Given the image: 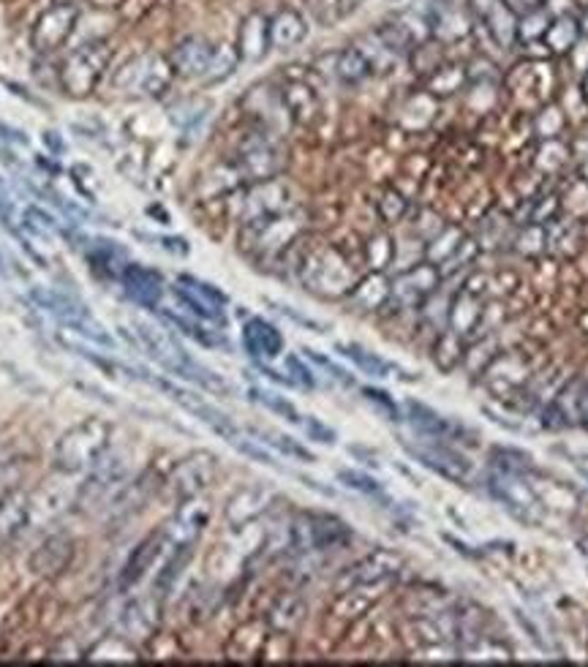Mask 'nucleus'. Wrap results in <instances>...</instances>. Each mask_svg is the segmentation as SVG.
<instances>
[{
  "label": "nucleus",
  "mask_w": 588,
  "mask_h": 667,
  "mask_svg": "<svg viewBox=\"0 0 588 667\" xmlns=\"http://www.w3.org/2000/svg\"><path fill=\"white\" fill-rule=\"evenodd\" d=\"M134 333L142 343V349L147 352V357L153 363H158L166 373L185 379L191 384H199L202 390H210L215 395H229L232 384L226 379H221L218 373H213L210 368H204L202 363H196L177 341L169 330L150 324V322H134Z\"/></svg>",
  "instance_id": "nucleus-1"
},
{
  "label": "nucleus",
  "mask_w": 588,
  "mask_h": 667,
  "mask_svg": "<svg viewBox=\"0 0 588 667\" xmlns=\"http://www.w3.org/2000/svg\"><path fill=\"white\" fill-rule=\"evenodd\" d=\"M112 425L101 417H90L68 428L52 450L55 469L63 474H79L82 469L93 466L109 447Z\"/></svg>",
  "instance_id": "nucleus-2"
},
{
  "label": "nucleus",
  "mask_w": 588,
  "mask_h": 667,
  "mask_svg": "<svg viewBox=\"0 0 588 667\" xmlns=\"http://www.w3.org/2000/svg\"><path fill=\"white\" fill-rule=\"evenodd\" d=\"M109 63H112V44L109 41L95 38V41H87V44L76 46L63 60L60 74H57L63 93L71 95V98H87L98 87V82H101L104 71L109 68Z\"/></svg>",
  "instance_id": "nucleus-3"
},
{
  "label": "nucleus",
  "mask_w": 588,
  "mask_h": 667,
  "mask_svg": "<svg viewBox=\"0 0 588 667\" xmlns=\"http://www.w3.org/2000/svg\"><path fill=\"white\" fill-rule=\"evenodd\" d=\"M172 65L164 55H139L134 60H128L117 76L115 85L125 93H136V95H147V98H158L169 90L172 85Z\"/></svg>",
  "instance_id": "nucleus-4"
},
{
  "label": "nucleus",
  "mask_w": 588,
  "mask_h": 667,
  "mask_svg": "<svg viewBox=\"0 0 588 667\" xmlns=\"http://www.w3.org/2000/svg\"><path fill=\"white\" fill-rule=\"evenodd\" d=\"M76 25H79V5L76 3H55L46 11H41L38 19L33 22L30 44L38 55H52L60 46H65V41L74 35Z\"/></svg>",
  "instance_id": "nucleus-5"
},
{
  "label": "nucleus",
  "mask_w": 588,
  "mask_h": 667,
  "mask_svg": "<svg viewBox=\"0 0 588 667\" xmlns=\"http://www.w3.org/2000/svg\"><path fill=\"white\" fill-rule=\"evenodd\" d=\"M215 472H218V458L213 453H204V450L191 453L180 463H174V469L169 472L166 491L174 502H188L210 488Z\"/></svg>",
  "instance_id": "nucleus-6"
},
{
  "label": "nucleus",
  "mask_w": 588,
  "mask_h": 667,
  "mask_svg": "<svg viewBox=\"0 0 588 667\" xmlns=\"http://www.w3.org/2000/svg\"><path fill=\"white\" fill-rule=\"evenodd\" d=\"M303 278L314 292L327 294V297H338V294L349 292L354 284L352 267L346 264V259L335 248H322V251L311 254L305 262Z\"/></svg>",
  "instance_id": "nucleus-7"
},
{
  "label": "nucleus",
  "mask_w": 588,
  "mask_h": 667,
  "mask_svg": "<svg viewBox=\"0 0 588 667\" xmlns=\"http://www.w3.org/2000/svg\"><path fill=\"white\" fill-rule=\"evenodd\" d=\"M95 463H98V469L87 477V483L79 491V504L87 510H95V507L115 502L123 483H125V472H128V463L123 461V455H106L104 453Z\"/></svg>",
  "instance_id": "nucleus-8"
},
{
  "label": "nucleus",
  "mask_w": 588,
  "mask_h": 667,
  "mask_svg": "<svg viewBox=\"0 0 588 667\" xmlns=\"http://www.w3.org/2000/svg\"><path fill=\"white\" fill-rule=\"evenodd\" d=\"M153 384L155 387H161L180 409H185V412H191L196 420H202L207 428H213L224 442H234L243 431L224 414V412H218L213 403H207L202 395H196V393H191V390H185V387H180V384H174V382H169V379H153Z\"/></svg>",
  "instance_id": "nucleus-9"
},
{
  "label": "nucleus",
  "mask_w": 588,
  "mask_h": 667,
  "mask_svg": "<svg viewBox=\"0 0 588 667\" xmlns=\"http://www.w3.org/2000/svg\"><path fill=\"white\" fill-rule=\"evenodd\" d=\"M300 229L303 224L297 221L294 213H278V215H267L259 221H248L243 234H251V243L259 254H275V251H284Z\"/></svg>",
  "instance_id": "nucleus-10"
},
{
  "label": "nucleus",
  "mask_w": 588,
  "mask_h": 667,
  "mask_svg": "<svg viewBox=\"0 0 588 667\" xmlns=\"http://www.w3.org/2000/svg\"><path fill=\"white\" fill-rule=\"evenodd\" d=\"M76 545L68 534H52L46 537L27 559V567L35 578H57L68 570L74 562Z\"/></svg>",
  "instance_id": "nucleus-11"
},
{
  "label": "nucleus",
  "mask_w": 588,
  "mask_h": 667,
  "mask_svg": "<svg viewBox=\"0 0 588 667\" xmlns=\"http://www.w3.org/2000/svg\"><path fill=\"white\" fill-rule=\"evenodd\" d=\"M213 52L215 46L207 41V38H199V35H191V38H183L172 46V52L166 55L174 76H183V79H204L207 68H210V60H213Z\"/></svg>",
  "instance_id": "nucleus-12"
},
{
  "label": "nucleus",
  "mask_w": 588,
  "mask_h": 667,
  "mask_svg": "<svg viewBox=\"0 0 588 667\" xmlns=\"http://www.w3.org/2000/svg\"><path fill=\"white\" fill-rule=\"evenodd\" d=\"M346 537H349L346 523H341L338 518H330V515H308V518L297 521V526H294V543L303 551L335 548Z\"/></svg>",
  "instance_id": "nucleus-13"
},
{
  "label": "nucleus",
  "mask_w": 588,
  "mask_h": 667,
  "mask_svg": "<svg viewBox=\"0 0 588 667\" xmlns=\"http://www.w3.org/2000/svg\"><path fill=\"white\" fill-rule=\"evenodd\" d=\"M404 567V556H398L395 551H374L368 553L363 562H357L344 578L341 586L352 589V586H379L384 581H390L393 575H398V570Z\"/></svg>",
  "instance_id": "nucleus-14"
},
{
  "label": "nucleus",
  "mask_w": 588,
  "mask_h": 667,
  "mask_svg": "<svg viewBox=\"0 0 588 667\" xmlns=\"http://www.w3.org/2000/svg\"><path fill=\"white\" fill-rule=\"evenodd\" d=\"M237 172L245 180L262 183V180H273L281 172V158L278 150L264 139V136H254L240 147L237 155Z\"/></svg>",
  "instance_id": "nucleus-15"
},
{
  "label": "nucleus",
  "mask_w": 588,
  "mask_h": 667,
  "mask_svg": "<svg viewBox=\"0 0 588 667\" xmlns=\"http://www.w3.org/2000/svg\"><path fill=\"white\" fill-rule=\"evenodd\" d=\"M273 499H275V493L267 485H245V488L232 493V499L226 502L224 518L232 529H243V526L254 523L273 504Z\"/></svg>",
  "instance_id": "nucleus-16"
},
{
  "label": "nucleus",
  "mask_w": 588,
  "mask_h": 667,
  "mask_svg": "<svg viewBox=\"0 0 588 667\" xmlns=\"http://www.w3.org/2000/svg\"><path fill=\"white\" fill-rule=\"evenodd\" d=\"M174 294L180 297V303L196 316V319H207V322H218L221 319V305L226 303L224 292L213 289L204 281H196L191 275L180 278V286H174Z\"/></svg>",
  "instance_id": "nucleus-17"
},
{
  "label": "nucleus",
  "mask_w": 588,
  "mask_h": 667,
  "mask_svg": "<svg viewBox=\"0 0 588 667\" xmlns=\"http://www.w3.org/2000/svg\"><path fill=\"white\" fill-rule=\"evenodd\" d=\"M406 453L414 461H420L425 469L442 474L450 483H466L472 477V463L463 455H458L450 447H444V444H434V447H412V444H406Z\"/></svg>",
  "instance_id": "nucleus-18"
},
{
  "label": "nucleus",
  "mask_w": 588,
  "mask_h": 667,
  "mask_svg": "<svg viewBox=\"0 0 588 667\" xmlns=\"http://www.w3.org/2000/svg\"><path fill=\"white\" fill-rule=\"evenodd\" d=\"M207 504L188 499V502H180V510L177 515L172 518V523H166L164 534H166V543L172 548H191L196 543V537L202 534V529L207 526Z\"/></svg>",
  "instance_id": "nucleus-19"
},
{
  "label": "nucleus",
  "mask_w": 588,
  "mask_h": 667,
  "mask_svg": "<svg viewBox=\"0 0 588 667\" xmlns=\"http://www.w3.org/2000/svg\"><path fill=\"white\" fill-rule=\"evenodd\" d=\"M245 224L248 221H259L267 215H278L289 210V188L273 177V180H262L256 183L248 194H245Z\"/></svg>",
  "instance_id": "nucleus-20"
},
{
  "label": "nucleus",
  "mask_w": 588,
  "mask_h": 667,
  "mask_svg": "<svg viewBox=\"0 0 588 667\" xmlns=\"http://www.w3.org/2000/svg\"><path fill=\"white\" fill-rule=\"evenodd\" d=\"M30 300L35 303V308L52 314L57 322H65V324H74V327H90V324H98V322L90 316V311H87L82 303H76L74 297H68V294H60V292H52V289L38 286V289H30Z\"/></svg>",
  "instance_id": "nucleus-21"
},
{
  "label": "nucleus",
  "mask_w": 588,
  "mask_h": 667,
  "mask_svg": "<svg viewBox=\"0 0 588 667\" xmlns=\"http://www.w3.org/2000/svg\"><path fill=\"white\" fill-rule=\"evenodd\" d=\"M472 8L483 19L488 33L496 38V44H502V46H513L515 44L518 22H515V14L507 8L504 0H472Z\"/></svg>",
  "instance_id": "nucleus-22"
},
{
  "label": "nucleus",
  "mask_w": 588,
  "mask_h": 667,
  "mask_svg": "<svg viewBox=\"0 0 588 667\" xmlns=\"http://www.w3.org/2000/svg\"><path fill=\"white\" fill-rule=\"evenodd\" d=\"M270 19L259 11L248 14L240 22V33H237V55L240 60L256 63L270 52Z\"/></svg>",
  "instance_id": "nucleus-23"
},
{
  "label": "nucleus",
  "mask_w": 588,
  "mask_h": 667,
  "mask_svg": "<svg viewBox=\"0 0 588 667\" xmlns=\"http://www.w3.org/2000/svg\"><path fill=\"white\" fill-rule=\"evenodd\" d=\"M169 543H166V534H164V529L161 532H155V534H150L147 540H142L136 548H134V553L128 556V562H125V567H123V575H120V589H134L145 575H147V570L155 564V559L161 556V551L166 548Z\"/></svg>",
  "instance_id": "nucleus-24"
},
{
  "label": "nucleus",
  "mask_w": 588,
  "mask_h": 667,
  "mask_svg": "<svg viewBox=\"0 0 588 667\" xmlns=\"http://www.w3.org/2000/svg\"><path fill=\"white\" fill-rule=\"evenodd\" d=\"M120 281L128 292V297L145 308H155L161 294H164V284H161V275L142 267V264H125L123 273H120Z\"/></svg>",
  "instance_id": "nucleus-25"
},
{
  "label": "nucleus",
  "mask_w": 588,
  "mask_h": 667,
  "mask_svg": "<svg viewBox=\"0 0 588 667\" xmlns=\"http://www.w3.org/2000/svg\"><path fill=\"white\" fill-rule=\"evenodd\" d=\"M155 627H158V616H155V608L153 602L147 600H134L123 608V616H120V632L125 641L131 643H145L155 635Z\"/></svg>",
  "instance_id": "nucleus-26"
},
{
  "label": "nucleus",
  "mask_w": 588,
  "mask_h": 667,
  "mask_svg": "<svg viewBox=\"0 0 588 667\" xmlns=\"http://www.w3.org/2000/svg\"><path fill=\"white\" fill-rule=\"evenodd\" d=\"M436 281H439V273H436L431 264H420V267H414V270H409V273H404V275H398V278L393 281V286H390V297H395V300L404 303V305H414V303H420L428 292H434Z\"/></svg>",
  "instance_id": "nucleus-27"
},
{
  "label": "nucleus",
  "mask_w": 588,
  "mask_h": 667,
  "mask_svg": "<svg viewBox=\"0 0 588 667\" xmlns=\"http://www.w3.org/2000/svg\"><path fill=\"white\" fill-rule=\"evenodd\" d=\"M30 526V496L11 491L0 499V548L16 540Z\"/></svg>",
  "instance_id": "nucleus-28"
},
{
  "label": "nucleus",
  "mask_w": 588,
  "mask_h": 667,
  "mask_svg": "<svg viewBox=\"0 0 588 667\" xmlns=\"http://www.w3.org/2000/svg\"><path fill=\"white\" fill-rule=\"evenodd\" d=\"M243 343L254 357H264V360H273L284 352V335L278 333V327H273L264 319H251L243 327Z\"/></svg>",
  "instance_id": "nucleus-29"
},
{
  "label": "nucleus",
  "mask_w": 588,
  "mask_h": 667,
  "mask_svg": "<svg viewBox=\"0 0 588 667\" xmlns=\"http://www.w3.org/2000/svg\"><path fill=\"white\" fill-rule=\"evenodd\" d=\"M308 35V25L305 16L294 8H281L273 19H270V44L275 49H292L297 46L303 38Z\"/></svg>",
  "instance_id": "nucleus-30"
},
{
  "label": "nucleus",
  "mask_w": 588,
  "mask_h": 667,
  "mask_svg": "<svg viewBox=\"0 0 588 667\" xmlns=\"http://www.w3.org/2000/svg\"><path fill=\"white\" fill-rule=\"evenodd\" d=\"M281 101H284L286 112H289L297 123H303V125H311V123L319 117V98H316V93H314L308 85H303V82H289V85L284 87V93H281Z\"/></svg>",
  "instance_id": "nucleus-31"
},
{
  "label": "nucleus",
  "mask_w": 588,
  "mask_h": 667,
  "mask_svg": "<svg viewBox=\"0 0 588 667\" xmlns=\"http://www.w3.org/2000/svg\"><path fill=\"white\" fill-rule=\"evenodd\" d=\"M406 409H409V423H412L414 431H420L423 436H431V439H453V436L458 433V428H455L450 420H444L442 414L431 412V409L423 406V403H414V401H412Z\"/></svg>",
  "instance_id": "nucleus-32"
},
{
  "label": "nucleus",
  "mask_w": 588,
  "mask_h": 667,
  "mask_svg": "<svg viewBox=\"0 0 588 667\" xmlns=\"http://www.w3.org/2000/svg\"><path fill=\"white\" fill-rule=\"evenodd\" d=\"M68 504V491L63 485H44L41 491H35L30 496V526L35 521H49L55 518L57 513H63V507Z\"/></svg>",
  "instance_id": "nucleus-33"
},
{
  "label": "nucleus",
  "mask_w": 588,
  "mask_h": 667,
  "mask_svg": "<svg viewBox=\"0 0 588 667\" xmlns=\"http://www.w3.org/2000/svg\"><path fill=\"white\" fill-rule=\"evenodd\" d=\"M264 643H267V638H264L262 624L251 622V624H243L232 635V641L226 646V654H229V660H254L264 649Z\"/></svg>",
  "instance_id": "nucleus-34"
},
{
  "label": "nucleus",
  "mask_w": 588,
  "mask_h": 667,
  "mask_svg": "<svg viewBox=\"0 0 588 667\" xmlns=\"http://www.w3.org/2000/svg\"><path fill=\"white\" fill-rule=\"evenodd\" d=\"M543 41H545L548 49L556 52V55H567V52H573V46L581 41V25H578V19H573V16H559V19H553V22L548 25V30H545Z\"/></svg>",
  "instance_id": "nucleus-35"
},
{
  "label": "nucleus",
  "mask_w": 588,
  "mask_h": 667,
  "mask_svg": "<svg viewBox=\"0 0 588 667\" xmlns=\"http://www.w3.org/2000/svg\"><path fill=\"white\" fill-rule=\"evenodd\" d=\"M305 8L316 25L335 27L357 8V0H305Z\"/></svg>",
  "instance_id": "nucleus-36"
},
{
  "label": "nucleus",
  "mask_w": 588,
  "mask_h": 667,
  "mask_svg": "<svg viewBox=\"0 0 588 667\" xmlns=\"http://www.w3.org/2000/svg\"><path fill=\"white\" fill-rule=\"evenodd\" d=\"M338 352L346 357V360H352L363 373H368V376H376V379H387L390 376V371H393V365L387 363V360H382L379 354H374V352H368V349H363V346H354V343H341L338 346Z\"/></svg>",
  "instance_id": "nucleus-37"
},
{
  "label": "nucleus",
  "mask_w": 588,
  "mask_h": 667,
  "mask_svg": "<svg viewBox=\"0 0 588 667\" xmlns=\"http://www.w3.org/2000/svg\"><path fill=\"white\" fill-rule=\"evenodd\" d=\"M365 589H368V586H352V589H344L341 597H338L335 605H333V613H335L338 619H360L363 613H368L371 605L376 602V594L368 597Z\"/></svg>",
  "instance_id": "nucleus-38"
},
{
  "label": "nucleus",
  "mask_w": 588,
  "mask_h": 667,
  "mask_svg": "<svg viewBox=\"0 0 588 667\" xmlns=\"http://www.w3.org/2000/svg\"><path fill=\"white\" fill-rule=\"evenodd\" d=\"M305 619V602L300 597H281L278 605L270 613V624L281 632H292Z\"/></svg>",
  "instance_id": "nucleus-39"
},
{
  "label": "nucleus",
  "mask_w": 588,
  "mask_h": 667,
  "mask_svg": "<svg viewBox=\"0 0 588 667\" xmlns=\"http://www.w3.org/2000/svg\"><path fill=\"white\" fill-rule=\"evenodd\" d=\"M338 76L346 82V85H357V82H363L368 74H371V60H368V55L363 52V49H344L341 55H338Z\"/></svg>",
  "instance_id": "nucleus-40"
},
{
  "label": "nucleus",
  "mask_w": 588,
  "mask_h": 667,
  "mask_svg": "<svg viewBox=\"0 0 588 667\" xmlns=\"http://www.w3.org/2000/svg\"><path fill=\"white\" fill-rule=\"evenodd\" d=\"M87 660L90 662H134L136 652L131 649V641L125 638H106L87 654Z\"/></svg>",
  "instance_id": "nucleus-41"
},
{
  "label": "nucleus",
  "mask_w": 588,
  "mask_h": 667,
  "mask_svg": "<svg viewBox=\"0 0 588 667\" xmlns=\"http://www.w3.org/2000/svg\"><path fill=\"white\" fill-rule=\"evenodd\" d=\"M363 308H379L384 300H390V284L379 275V273H374L371 278H365L357 289H354V294H352Z\"/></svg>",
  "instance_id": "nucleus-42"
},
{
  "label": "nucleus",
  "mask_w": 588,
  "mask_h": 667,
  "mask_svg": "<svg viewBox=\"0 0 588 667\" xmlns=\"http://www.w3.org/2000/svg\"><path fill=\"white\" fill-rule=\"evenodd\" d=\"M251 398H254L256 403H262L264 409L275 412L278 417L289 420L292 425H303V420H305V417L297 412V406H294L292 401H286L284 395H275V393H270V390H251Z\"/></svg>",
  "instance_id": "nucleus-43"
},
{
  "label": "nucleus",
  "mask_w": 588,
  "mask_h": 667,
  "mask_svg": "<svg viewBox=\"0 0 588 667\" xmlns=\"http://www.w3.org/2000/svg\"><path fill=\"white\" fill-rule=\"evenodd\" d=\"M237 60H240L237 46H232V44H218L215 52H213V60H210V68H207L204 79H207V82H221V79H226V76L234 71Z\"/></svg>",
  "instance_id": "nucleus-44"
},
{
  "label": "nucleus",
  "mask_w": 588,
  "mask_h": 667,
  "mask_svg": "<svg viewBox=\"0 0 588 667\" xmlns=\"http://www.w3.org/2000/svg\"><path fill=\"white\" fill-rule=\"evenodd\" d=\"M256 436H259V442H267L270 447H275V450L284 453L286 458H297V461H303V463H311V461H314V455H311L300 442H294L292 436L273 433V431H259Z\"/></svg>",
  "instance_id": "nucleus-45"
},
{
  "label": "nucleus",
  "mask_w": 588,
  "mask_h": 667,
  "mask_svg": "<svg viewBox=\"0 0 588 667\" xmlns=\"http://www.w3.org/2000/svg\"><path fill=\"white\" fill-rule=\"evenodd\" d=\"M393 254H395V248H393V240L387 234H376L365 245V259H368L371 270H376V273L384 270L393 262Z\"/></svg>",
  "instance_id": "nucleus-46"
},
{
  "label": "nucleus",
  "mask_w": 588,
  "mask_h": 667,
  "mask_svg": "<svg viewBox=\"0 0 588 667\" xmlns=\"http://www.w3.org/2000/svg\"><path fill=\"white\" fill-rule=\"evenodd\" d=\"M461 79H463V71L458 65H442L436 68V74L431 76L428 87L439 95H447V93H455L461 87Z\"/></svg>",
  "instance_id": "nucleus-47"
},
{
  "label": "nucleus",
  "mask_w": 588,
  "mask_h": 667,
  "mask_svg": "<svg viewBox=\"0 0 588 667\" xmlns=\"http://www.w3.org/2000/svg\"><path fill=\"white\" fill-rule=\"evenodd\" d=\"M548 25H551V16L545 14V8H540V11H534V14H526V16H523V22L518 25V35H521V38H526V41L543 38V35H545V30H548Z\"/></svg>",
  "instance_id": "nucleus-48"
},
{
  "label": "nucleus",
  "mask_w": 588,
  "mask_h": 667,
  "mask_svg": "<svg viewBox=\"0 0 588 667\" xmlns=\"http://www.w3.org/2000/svg\"><path fill=\"white\" fill-rule=\"evenodd\" d=\"M338 480L346 485V488H354V491H360V493H365V496H382V485L374 480V477H368V474H360V472H338Z\"/></svg>",
  "instance_id": "nucleus-49"
},
{
  "label": "nucleus",
  "mask_w": 588,
  "mask_h": 667,
  "mask_svg": "<svg viewBox=\"0 0 588 667\" xmlns=\"http://www.w3.org/2000/svg\"><path fill=\"white\" fill-rule=\"evenodd\" d=\"M537 128H540L543 136H556V134L564 128V114H562V109H556V106H545V109L540 112V117H537Z\"/></svg>",
  "instance_id": "nucleus-50"
},
{
  "label": "nucleus",
  "mask_w": 588,
  "mask_h": 667,
  "mask_svg": "<svg viewBox=\"0 0 588 667\" xmlns=\"http://www.w3.org/2000/svg\"><path fill=\"white\" fill-rule=\"evenodd\" d=\"M153 3H155V0H123L120 8H117V14L123 16V22L136 25V22H142V19L150 14Z\"/></svg>",
  "instance_id": "nucleus-51"
},
{
  "label": "nucleus",
  "mask_w": 588,
  "mask_h": 667,
  "mask_svg": "<svg viewBox=\"0 0 588 667\" xmlns=\"http://www.w3.org/2000/svg\"><path fill=\"white\" fill-rule=\"evenodd\" d=\"M379 213H382V218L384 221H401L404 218V213H406V202L395 194V191H387L384 196H382V202H379Z\"/></svg>",
  "instance_id": "nucleus-52"
},
{
  "label": "nucleus",
  "mask_w": 588,
  "mask_h": 667,
  "mask_svg": "<svg viewBox=\"0 0 588 667\" xmlns=\"http://www.w3.org/2000/svg\"><path fill=\"white\" fill-rule=\"evenodd\" d=\"M305 357H311V360H314L316 365H322V368H324V371H327V373H330V376H333L335 382H341V384L352 387V376H349V373H346L344 368H338V365H335V363H333L330 357H324V354H316L314 349H305Z\"/></svg>",
  "instance_id": "nucleus-53"
},
{
  "label": "nucleus",
  "mask_w": 588,
  "mask_h": 667,
  "mask_svg": "<svg viewBox=\"0 0 588 667\" xmlns=\"http://www.w3.org/2000/svg\"><path fill=\"white\" fill-rule=\"evenodd\" d=\"M303 428H305L308 436L316 439V442H324V444H333V442H335V433H333L330 428H324L322 423H316L314 417H305V420H303Z\"/></svg>",
  "instance_id": "nucleus-54"
},
{
  "label": "nucleus",
  "mask_w": 588,
  "mask_h": 667,
  "mask_svg": "<svg viewBox=\"0 0 588 667\" xmlns=\"http://www.w3.org/2000/svg\"><path fill=\"white\" fill-rule=\"evenodd\" d=\"M504 3H507V8H510L515 16L534 14V11H540V8H545V5H548V0H504Z\"/></svg>",
  "instance_id": "nucleus-55"
},
{
  "label": "nucleus",
  "mask_w": 588,
  "mask_h": 667,
  "mask_svg": "<svg viewBox=\"0 0 588 667\" xmlns=\"http://www.w3.org/2000/svg\"><path fill=\"white\" fill-rule=\"evenodd\" d=\"M289 371L294 373V382H297V384H303V387H314V376H311V371H308L297 357H289Z\"/></svg>",
  "instance_id": "nucleus-56"
},
{
  "label": "nucleus",
  "mask_w": 588,
  "mask_h": 667,
  "mask_svg": "<svg viewBox=\"0 0 588 667\" xmlns=\"http://www.w3.org/2000/svg\"><path fill=\"white\" fill-rule=\"evenodd\" d=\"M363 395H365L368 401H376L382 409H387V412H390V420L398 417V409H395V403L387 398V393H382V390H363Z\"/></svg>",
  "instance_id": "nucleus-57"
},
{
  "label": "nucleus",
  "mask_w": 588,
  "mask_h": 667,
  "mask_svg": "<svg viewBox=\"0 0 588 667\" xmlns=\"http://www.w3.org/2000/svg\"><path fill=\"white\" fill-rule=\"evenodd\" d=\"M573 63H575V68H581V71H588V41H578L575 46H573Z\"/></svg>",
  "instance_id": "nucleus-58"
},
{
  "label": "nucleus",
  "mask_w": 588,
  "mask_h": 667,
  "mask_svg": "<svg viewBox=\"0 0 588 667\" xmlns=\"http://www.w3.org/2000/svg\"><path fill=\"white\" fill-rule=\"evenodd\" d=\"M158 243H161V248H166V251L188 254V245H185V240H180V237H158Z\"/></svg>",
  "instance_id": "nucleus-59"
},
{
  "label": "nucleus",
  "mask_w": 588,
  "mask_h": 667,
  "mask_svg": "<svg viewBox=\"0 0 588 667\" xmlns=\"http://www.w3.org/2000/svg\"><path fill=\"white\" fill-rule=\"evenodd\" d=\"M85 3L95 11H117L123 0H85Z\"/></svg>",
  "instance_id": "nucleus-60"
},
{
  "label": "nucleus",
  "mask_w": 588,
  "mask_h": 667,
  "mask_svg": "<svg viewBox=\"0 0 588 667\" xmlns=\"http://www.w3.org/2000/svg\"><path fill=\"white\" fill-rule=\"evenodd\" d=\"M578 25H581V33H583V35H586V38H588V8H586V11H583V16L578 19Z\"/></svg>",
  "instance_id": "nucleus-61"
},
{
  "label": "nucleus",
  "mask_w": 588,
  "mask_h": 667,
  "mask_svg": "<svg viewBox=\"0 0 588 667\" xmlns=\"http://www.w3.org/2000/svg\"><path fill=\"white\" fill-rule=\"evenodd\" d=\"M583 95H586V101H588V71H586V79H583Z\"/></svg>",
  "instance_id": "nucleus-62"
},
{
  "label": "nucleus",
  "mask_w": 588,
  "mask_h": 667,
  "mask_svg": "<svg viewBox=\"0 0 588 667\" xmlns=\"http://www.w3.org/2000/svg\"><path fill=\"white\" fill-rule=\"evenodd\" d=\"M5 3H11V0H5Z\"/></svg>",
  "instance_id": "nucleus-63"
}]
</instances>
